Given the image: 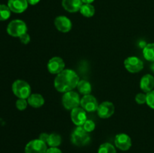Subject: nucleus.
<instances>
[{"mask_svg":"<svg viewBox=\"0 0 154 153\" xmlns=\"http://www.w3.org/2000/svg\"><path fill=\"white\" fill-rule=\"evenodd\" d=\"M81 1H82V2L84 3V4H91V3H93L95 0H81Z\"/></svg>","mask_w":154,"mask_h":153,"instance_id":"obj_32","label":"nucleus"},{"mask_svg":"<svg viewBox=\"0 0 154 153\" xmlns=\"http://www.w3.org/2000/svg\"><path fill=\"white\" fill-rule=\"evenodd\" d=\"M78 91L80 93L87 95V94H90L92 92V86L91 84L87 80H80L77 86Z\"/></svg>","mask_w":154,"mask_h":153,"instance_id":"obj_19","label":"nucleus"},{"mask_svg":"<svg viewBox=\"0 0 154 153\" xmlns=\"http://www.w3.org/2000/svg\"><path fill=\"white\" fill-rule=\"evenodd\" d=\"M11 16V10L8 6L0 4V21H4L8 19Z\"/></svg>","mask_w":154,"mask_h":153,"instance_id":"obj_23","label":"nucleus"},{"mask_svg":"<svg viewBox=\"0 0 154 153\" xmlns=\"http://www.w3.org/2000/svg\"><path fill=\"white\" fill-rule=\"evenodd\" d=\"M65 68V62L60 57L54 56L48 63V70L52 74H58Z\"/></svg>","mask_w":154,"mask_h":153,"instance_id":"obj_8","label":"nucleus"},{"mask_svg":"<svg viewBox=\"0 0 154 153\" xmlns=\"http://www.w3.org/2000/svg\"><path fill=\"white\" fill-rule=\"evenodd\" d=\"M98 153H117L114 146L109 142H105L99 146Z\"/></svg>","mask_w":154,"mask_h":153,"instance_id":"obj_22","label":"nucleus"},{"mask_svg":"<svg viewBox=\"0 0 154 153\" xmlns=\"http://www.w3.org/2000/svg\"><path fill=\"white\" fill-rule=\"evenodd\" d=\"M45 153H63L60 148L57 147H51V148H48Z\"/></svg>","mask_w":154,"mask_h":153,"instance_id":"obj_29","label":"nucleus"},{"mask_svg":"<svg viewBox=\"0 0 154 153\" xmlns=\"http://www.w3.org/2000/svg\"><path fill=\"white\" fill-rule=\"evenodd\" d=\"M83 128H84V129L86 131L90 133V132H92L93 130H94L95 128H96V124H95L94 122L93 121L87 119V121L84 122V124H83Z\"/></svg>","mask_w":154,"mask_h":153,"instance_id":"obj_24","label":"nucleus"},{"mask_svg":"<svg viewBox=\"0 0 154 153\" xmlns=\"http://www.w3.org/2000/svg\"><path fill=\"white\" fill-rule=\"evenodd\" d=\"M143 56L147 61L154 62V43L147 44L143 49Z\"/></svg>","mask_w":154,"mask_h":153,"instance_id":"obj_18","label":"nucleus"},{"mask_svg":"<svg viewBox=\"0 0 154 153\" xmlns=\"http://www.w3.org/2000/svg\"><path fill=\"white\" fill-rule=\"evenodd\" d=\"M28 104V101L26 99L19 98L16 101V106L19 110H24L27 107Z\"/></svg>","mask_w":154,"mask_h":153,"instance_id":"obj_25","label":"nucleus"},{"mask_svg":"<svg viewBox=\"0 0 154 153\" xmlns=\"http://www.w3.org/2000/svg\"><path fill=\"white\" fill-rule=\"evenodd\" d=\"M124 66L130 73H138L144 68V63L136 56H129L124 61Z\"/></svg>","mask_w":154,"mask_h":153,"instance_id":"obj_6","label":"nucleus"},{"mask_svg":"<svg viewBox=\"0 0 154 153\" xmlns=\"http://www.w3.org/2000/svg\"><path fill=\"white\" fill-rule=\"evenodd\" d=\"M114 143L117 148L122 151H127L132 146V140L126 134H118L116 135Z\"/></svg>","mask_w":154,"mask_h":153,"instance_id":"obj_10","label":"nucleus"},{"mask_svg":"<svg viewBox=\"0 0 154 153\" xmlns=\"http://www.w3.org/2000/svg\"><path fill=\"white\" fill-rule=\"evenodd\" d=\"M28 104L34 108H39L45 104V99L43 96L40 94H30L29 97L28 98Z\"/></svg>","mask_w":154,"mask_h":153,"instance_id":"obj_17","label":"nucleus"},{"mask_svg":"<svg viewBox=\"0 0 154 153\" xmlns=\"http://www.w3.org/2000/svg\"><path fill=\"white\" fill-rule=\"evenodd\" d=\"M48 137H49V134H48L42 133V134H41L40 135H39L38 139L41 140L42 141H43V142H45V143H47V142H48Z\"/></svg>","mask_w":154,"mask_h":153,"instance_id":"obj_30","label":"nucleus"},{"mask_svg":"<svg viewBox=\"0 0 154 153\" xmlns=\"http://www.w3.org/2000/svg\"><path fill=\"white\" fill-rule=\"evenodd\" d=\"M79 76L71 69H64L54 79V87L60 92H67L76 88L79 82Z\"/></svg>","mask_w":154,"mask_h":153,"instance_id":"obj_1","label":"nucleus"},{"mask_svg":"<svg viewBox=\"0 0 154 153\" xmlns=\"http://www.w3.org/2000/svg\"><path fill=\"white\" fill-rule=\"evenodd\" d=\"M62 102L63 106L66 109L72 110L75 108L78 107V106L81 104V99L78 93L70 91L64 93L62 98Z\"/></svg>","mask_w":154,"mask_h":153,"instance_id":"obj_5","label":"nucleus"},{"mask_svg":"<svg viewBox=\"0 0 154 153\" xmlns=\"http://www.w3.org/2000/svg\"><path fill=\"white\" fill-rule=\"evenodd\" d=\"M140 88L144 92L148 93L153 90L154 88V77L151 74H145L142 76L140 81Z\"/></svg>","mask_w":154,"mask_h":153,"instance_id":"obj_15","label":"nucleus"},{"mask_svg":"<svg viewBox=\"0 0 154 153\" xmlns=\"http://www.w3.org/2000/svg\"><path fill=\"white\" fill-rule=\"evenodd\" d=\"M19 38L20 40L21 43L23 44H27L29 43L30 41V36L29 34H27V32L25 33V34H22Z\"/></svg>","mask_w":154,"mask_h":153,"instance_id":"obj_28","label":"nucleus"},{"mask_svg":"<svg viewBox=\"0 0 154 153\" xmlns=\"http://www.w3.org/2000/svg\"><path fill=\"white\" fill-rule=\"evenodd\" d=\"M62 137L60 135L56 133H53L49 134V137L48 140V144L50 147H57L61 144Z\"/></svg>","mask_w":154,"mask_h":153,"instance_id":"obj_20","label":"nucleus"},{"mask_svg":"<svg viewBox=\"0 0 154 153\" xmlns=\"http://www.w3.org/2000/svg\"><path fill=\"white\" fill-rule=\"evenodd\" d=\"M71 118L75 125L83 126L86 121L87 120L86 111L82 107H76L73 109L71 112Z\"/></svg>","mask_w":154,"mask_h":153,"instance_id":"obj_12","label":"nucleus"},{"mask_svg":"<svg viewBox=\"0 0 154 153\" xmlns=\"http://www.w3.org/2000/svg\"><path fill=\"white\" fill-rule=\"evenodd\" d=\"M27 32V26L25 22L20 20H12L8 25L7 32L12 37L20 38L22 34H25Z\"/></svg>","mask_w":154,"mask_h":153,"instance_id":"obj_4","label":"nucleus"},{"mask_svg":"<svg viewBox=\"0 0 154 153\" xmlns=\"http://www.w3.org/2000/svg\"><path fill=\"white\" fill-rule=\"evenodd\" d=\"M62 4L66 10L70 13H75L80 10L83 2L81 0H63Z\"/></svg>","mask_w":154,"mask_h":153,"instance_id":"obj_16","label":"nucleus"},{"mask_svg":"<svg viewBox=\"0 0 154 153\" xmlns=\"http://www.w3.org/2000/svg\"><path fill=\"white\" fill-rule=\"evenodd\" d=\"M48 146L47 143L41 140H32L26 144L25 147V153H45Z\"/></svg>","mask_w":154,"mask_h":153,"instance_id":"obj_7","label":"nucleus"},{"mask_svg":"<svg viewBox=\"0 0 154 153\" xmlns=\"http://www.w3.org/2000/svg\"><path fill=\"white\" fill-rule=\"evenodd\" d=\"M27 0H8V6L11 11L17 14H20L25 11L28 8Z\"/></svg>","mask_w":154,"mask_h":153,"instance_id":"obj_14","label":"nucleus"},{"mask_svg":"<svg viewBox=\"0 0 154 153\" xmlns=\"http://www.w3.org/2000/svg\"><path fill=\"white\" fill-rule=\"evenodd\" d=\"M114 104L110 101H104L99 105L97 109V113L102 118H108L114 113Z\"/></svg>","mask_w":154,"mask_h":153,"instance_id":"obj_11","label":"nucleus"},{"mask_svg":"<svg viewBox=\"0 0 154 153\" xmlns=\"http://www.w3.org/2000/svg\"><path fill=\"white\" fill-rule=\"evenodd\" d=\"M71 140L72 143L77 146H84L90 142V136L83 126H78L72 132Z\"/></svg>","mask_w":154,"mask_h":153,"instance_id":"obj_2","label":"nucleus"},{"mask_svg":"<svg viewBox=\"0 0 154 153\" xmlns=\"http://www.w3.org/2000/svg\"><path fill=\"white\" fill-rule=\"evenodd\" d=\"M147 104L154 110V90L147 93Z\"/></svg>","mask_w":154,"mask_h":153,"instance_id":"obj_26","label":"nucleus"},{"mask_svg":"<svg viewBox=\"0 0 154 153\" xmlns=\"http://www.w3.org/2000/svg\"><path fill=\"white\" fill-rule=\"evenodd\" d=\"M54 25L57 30L61 32H68L72 29V21L66 16H58L54 20Z\"/></svg>","mask_w":154,"mask_h":153,"instance_id":"obj_13","label":"nucleus"},{"mask_svg":"<svg viewBox=\"0 0 154 153\" xmlns=\"http://www.w3.org/2000/svg\"><path fill=\"white\" fill-rule=\"evenodd\" d=\"M29 4H32V5H35V4H38L40 2V0H27Z\"/></svg>","mask_w":154,"mask_h":153,"instance_id":"obj_31","label":"nucleus"},{"mask_svg":"<svg viewBox=\"0 0 154 153\" xmlns=\"http://www.w3.org/2000/svg\"><path fill=\"white\" fill-rule=\"evenodd\" d=\"M135 101L138 104H143L147 102V94H144V93H138L135 96Z\"/></svg>","mask_w":154,"mask_h":153,"instance_id":"obj_27","label":"nucleus"},{"mask_svg":"<svg viewBox=\"0 0 154 153\" xmlns=\"http://www.w3.org/2000/svg\"><path fill=\"white\" fill-rule=\"evenodd\" d=\"M150 68H151L152 71L154 72V63H153V64H151V66H150Z\"/></svg>","mask_w":154,"mask_h":153,"instance_id":"obj_33","label":"nucleus"},{"mask_svg":"<svg viewBox=\"0 0 154 153\" xmlns=\"http://www.w3.org/2000/svg\"><path fill=\"white\" fill-rule=\"evenodd\" d=\"M81 105L85 111L94 112L97 110L99 104L94 96L92 94H87L81 99Z\"/></svg>","mask_w":154,"mask_h":153,"instance_id":"obj_9","label":"nucleus"},{"mask_svg":"<svg viewBox=\"0 0 154 153\" xmlns=\"http://www.w3.org/2000/svg\"><path fill=\"white\" fill-rule=\"evenodd\" d=\"M13 93L19 98L26 99L31 94V87L29 84L22 80L14 81L12 85Z\"/></svg>","mask_w":154,"mask_h":153,"instance_id":"obj_3","label":"nucleus"},{"mask_svg":"<svg viewBox=\"0 0 154 153\" xmlns=\"http://www.w3.org/2000/svg\"><path fill=\"white\" fill-rule=\"evenodd\" d=\"M80 12L86 17H91L95 14V8L91 4H83L80 9Z\"/></svg>","mask_w":154,"mask_h":153,"instance_id":"obj_21","label":"nucleus"}]
</instances>
